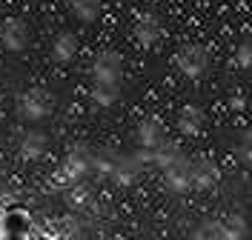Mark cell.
Returning a JSON list of instances; mask_svg holds the SVG:
<instances>
[{"mask_svg":"<svg viewBox=\"0 0 252 240\" xmlns=\"http://www.w3.org/2000/svg\"><path fill=\"white\" fill-rule=\"evenodd\" d=\"M69 52H72V46H69V43H66V40H63L61 46H58V54H61V57H66V54H69Z\"/></svg>","mask_w":252,"mask_h":240,"instance_id":"cell-3","label":"cell"},{"mask_svg":"<svg viewBox=\"0 0 252 240\" xmlns=\"http://www.w3.org/2000/svg\"><path fill=\"white\" fill-rule=\"evenodd\" d=\"M3 229H6V235H26V232H29V220H26L23 214L12 212V214H6Z\"/></svg>","mask_w":252,"mask_h":240,"instance_id":"cell-1","label":"cell"},{"mask_svg":"<svg viewBox=\"0 0 252 240\" xmlns=\"http://www.w3.org/2000/svg\"><path fill=\"white\" fill-rule=\"evenodd\" d=\"M6 240H23V235H6Z\"/></svg>","mask_w":252,"mask_h":240,"instance_id":"cell-4","label":"cell"},{"mask_svg":"<svg viewBox=\"0 0 252 240\" xmlns=\"http://www.w3.org/2000/svg\"><path fill=\"white\" fill-rule=\"evenodd\" d=\"M6 46H12V49H17L20 43H23V29H17V26H12L9 32H6V40H3Z\"/></svg>","mask_w":252,"mask_h":240,"instance_id":"cell-2","label":"cell"}]
</instances>
